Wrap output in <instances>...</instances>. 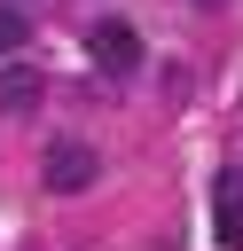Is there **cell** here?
Returning <instances> with one entry per match:
<instances>
[{"label":"cell","mask_w":243,"mask_h":251,"mask_svg":"<svg viewBox=\"0 0 243 251\" xmlns=\"http://www.w3.org/2000/svg\"><path fill=\"white\" fill-rule=\"evenodd\" d=\"M39 180H47V196H78V188H94V180H102V157H94V141H78V133L47 141V157H39Z\"/></svg>","instance_id":"1"},{"label":"cell","mask_w":243,"mask_h":251,"mask_svg":"<svg viewBox=\"0 0 243 251\" xmlns=\"http://www.w3.org/2000/svg\"><path fill=\"white\" fill-rule=\"evenodd\" d=\"M196 8H227V0H196Z\"/></svg>","instance_id":"6"},{"label":"cell","mask_w":243,"mask_h":251,"mask_svg":"<svg viewBox=\"0 0 243 251\" xmlns=\"http://www.w3.org/2000/svg\"><path fill=\"white\" fill-rule=\"evenodd\" d=\"M39 86H47V78H39L31 63H0V110H8V118H16V110H31V102H39Z\"/></svg>","instance_id":"4"},{"label":"cell","mask_w":243,"mask_h":251,"mask_svg":"<svg viewBox=\"0 0 243 251\" xmlns=\"http://www.w3.org/2000/svg\"><path fill=\"white\" fill-rule=\"evenodd\" d=\"M86 55H94L110 78H125V71H141V31H133L125 16H102V24L86 31Z\"/></svg>","instance_id":"2"},{"label":"cell","mask_w":243,"mask_h":251,"mask_svg":"<svg viewBox=\"0 0 243 251\" xmlns=\"http://www.w3.org/2000/svg\"><path fill=\"white\" fill-rule=\"evenodd\" d=\"M24 31H31V16H24V8H0V55H16Z\"/></svg>","instance_id":"5"},{"label":"cell","mask_w":243,"mask_h":251,"mask_svg":"<svg viewBox=\"0 0 243 251\" xmlns=\"http://www.w3.org/2000/svg\"><path fill=\"white\" fill-rule=\"evenodd\" d=\"M212 227H219V243H243V165H227L212 180Z\"/></svg>","instance_id":"3"}]
</instances>
